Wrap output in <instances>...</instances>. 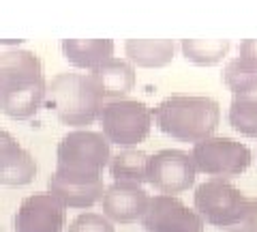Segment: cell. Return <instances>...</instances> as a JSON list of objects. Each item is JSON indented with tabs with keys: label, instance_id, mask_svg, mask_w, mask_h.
I'll use <instances>...</instances> for the list:
<instances>
[{
	"label": "cell",
	"instance_id": "6da1fadb",
	"mask_svg": "<svg viewBox=\"0 0 257 232\" xmlns=\"http://www.w3.org/2000/svg\"><path fill=\"white\" fill-rule=\"evenodd\" d=\"M152 121L170 138L195 144L214 135L221 123V106L204 95H172L152 110Z\"/></svg>",
	"mask_w": 257,
	"mask_h": 232
},
{
	"label": "cell",
	"instance_id": "7a4b0ae2",
	"mask_svg": "<svg viewBox=\"0 0 257 232\" xmlns=\"http://www.w3.org/2000/svg\"><path fill=\"white\" fill-rule=\"evenodd\" d=\"M45 103L56 112L62 125L73 129H88V125L99 121L105 101L90 73L62 71L47 82Z\"/></svg>",
	"mask_w": 257,
	"mask_h": 232
},
{
	"label": "cell",
	"instance_id": "3957f363",
	"mask_svg": "<svg viewBox=\"0 0 257 232\" xmlns=\"http://www.w3.org/2000/svg\"><path fill=\"white\" fill-rule=\"evenodd\" d=\"M111 159V144L101 131L73 129L56 148V177L67 181H101L103 168Z\"/></svg>",
	"mask_w": 257,
	"mask_h": 232
},
{
	"label": "cell",
	"instance_id": "277c9868",
	"mask_svg": "<svg viewBox=\"0 0 257 232\" xmlns=\"http://www.w3.org/2000/svg\"><path fill=\"white\" fill-rule=\"evenodd\" d=\"M152 110L138 99L105 101L99 114L101 133L109 144L120 148H133L148 138L152 129Z\"/></svg>",
	"mask_w": 257,
	"mask_h": 232
},
{
	"label": "cell",
	"instance_id": "5b68a950",
	"mask_svg": "<svg viewBox=\"0 0 257 232\" xmlns=\"http://www.w3.org/2000/svg\"><path fill=\"white\" fill-rule=\"evenodd\" d=\"M193 204L206 223L216 228H234L244 221L248 198L229 181L208 179L195 187Z\"/></svg>",
	"mask_w": 257,
	"mask_h": 232
},
{
	"label": "cell",
	"instance_id": "8992f818",
	"mask_svg": "<svg viewBox=\"0 0 257 232\" xmlns=\"http://www.w3.org/2000/svg\"><path fill=\"white\" fill-rule=\"evenodd\" d=\"M191 157L197 172L223 181L240 177L253 162L251 148L234 138H227V135H210L202 142H195Z\"/></svg>",
	"mask_w": 257,
	"mask_h": 232
},
{
	"label": "cell",
	"instance_id": "52a82bcc",
	"mask_svg": "<svg viewBox=\"0 0 257 232\" xmlns=\"http://www.w3.org/2000/svg\"><path fill=\"white\" fill-rule=\"evenodd\" d=\"M197 179V168L193 157L180 148L157 150L148 159V183L159 194L176 196L191 189Z\"/></svg>",
	"mask_w": 257,
	"mask_h": 232
},
{
	"label": "cell",
	"instance_id": "ba28073f",
	"mask_svg": "<svg viewBox=\"0 0 257 232\" xmlns=\"http://www.w3.org/2000/svg\"><path fill=\"white\" fill-rule=\"evenodd\" d=\"M146 232H204L206 221L195 209H189L180 198L157 194L150 196L148 209L142 215Z\"/></svg>",
	"mask_w": 257,
	"mask_h": 232
},
{
	"label": "cell",
	"instance_id": "9c48e42d",
	"mask_svg": "<svg viewBox=\"0 0 257 232\" xmlns=\"http://www.w3.org/2000/svg\"><path fill=\"white\" fill-rule=\"evenodd\" d=\"M13 226L15 232H62L67 226V209L50 191L32 194L22 200Z\"/></svg>",
	"mask_w": 257,
	"mask_h": 232
},
{
	"label": "cell",
	"instance_id": "30bf717a",
	"mask_svg": "<svg viewBox=\"0 0 257 232\" xmlns=\"http://www.w3.org/2000/svg\"><path fill=\"white\" fill-rule=\"evenodd\" d=\"M150 202L148 191L138 183L114 181L105 187L101 198L103 215L111 223H133L142 219Z\"/></svg>",
	"mask_w": 257,
	"mask_h": 232
},
{
	"label": "cell",
	"instance_id": "8fae6325",
	"mask_svg": "<svg viewBox=\"0 0 257 232\" xmlns=\"http://www.w3.org/2000/svg\"><path fill=\"white\" fill-rule=\"evenodd\" d=\"M47 80L5 86L0 93V112L13 121H28L45 103Z\"/></svg>",
	"mask_w": 257,
	"mask_h": 232
},
{
	"label": "cell",
	"instance_id": "7c38bea8",
	"mask_svg": "<svg viewBox=\"0 0 257 232\" xmlns=\"http://www.w3.org/2000/svg\"><path fill=\"white\" fill-rule=\"evenodd\" d=\"M88 73L94 80L103 101L126 99V95L135 89V82H138L135 67L126 58H118V56L105 60L101 67L88 71Z\"/></svg>",
	"mask_w": 257,
	"mask_h": 232
},
{
	"label": "cell",
	"instance_id": "4fadbf2b",
	"mask_svg": "<svg viewBox=\"0 0 257 232\" xmlns=\"http://www.w3.org/2000/svg\"><path fill=\"white\" fill-rule=\"evenodd\" d=\"M47 191L58 200L64 209H92L96 202H101L105 185L101 181L92 183H82V181H67L52 174L47 179Z\"/></svg>",
	"mask_w": 257,
	"mask_h": 232
},
{
	"label": "cell",
	"instance_id": "5bb4252c",
	"mask_svg": "<svg viewBox=\"0 0 257 232\" xmlns=\"http://www.w3.org/2000/svg\"><path fill=\"white\" fill-rule=\"evenodd\" d=\"M60 50L73 67L92 71L114 58L116 43L111 39H62Z\"/></svg>",
	"mask_w": 257,
	"mask_h": 232
},
{
	"label": "cell",
	"instance_id": "9a60e30c",
	"mask_svg": "<svg viewBox=\"0 0 257 232\" xmlns=\"http://www.w3.org/2000/svg\"><path fill=\"white\" fill-rule=\"evenodd\" d=\"M176 56L174 39H126L124 58L140 69L167 67Z\"/></svg>",
	"mask_w": 257,
	"mask_h": 232
},
{
	"label": "cell",
	"instance_id": "2e32d148",
	"mask_svg": "<svg viewBox=\"0 0 257 232\" xmlns=\"http://www.w3.org/2000/svg\"><path fill=\"white\" fill-rule=\"evenodd\" d=\"M0 71H3V89L45 80L41 58L37 56V52L26 50V47H13L0 54Z\"/></svg>",
	"mask_w": 257,
	"mask_h": 232
},
{
	"label": "cell",
	"instance_id": "e0dca14e",
	"mask_svg": "<svg viewBox=\"0 0 257 232\" xmlns=\"http://www.w3.org/2000/svg\"><path fill=\"white\" fill-rule=\"evenodd\" d=\"M37 177V162L26 148L15 144L0 155V185L24 187Z\"/></svg>",
	"mask_w": 257,
	"mask_h": 232
},
{
	"label": "cell",
	"instance_id": "ac0fdd59",
	"mask_svg": "<svg viewBox=\"0 0 257 232\" xmlns=\"http://www.w3.org/2000/svg\"><path fill=\"white\" fill-rule=\"evenodd\" d=\"M148 159H150L148 153H144V150L135 146L120 148L116 155H111L107 168L114 181L144 185V183H148Z\"/></svg>",
	"mask_w": 257,
	"mask_h": 232
},
{
	"label": "cell",
	"instance_id": "d6986e66",
	"mask_svg": "<svg viewBox=\"0 0 257 232\" xmlns=\"http://www.w3.org/2000/svg\"><path fill=\"white\" fill-rule=\"evenodd\" d=\"M229 39H182L180 52L189 62L197 67H212L223 62L229 54Z\"/></svg>",
	"mask_w": 257,
	"mask_h": 232
},
{
	"label": "cell",
	"instance_id": "ffe728a7",
	"mask_svg": "<svg viewBox=\"0 0 257 232\" xmlns=\"http://www.w3.org/2000/svg\"><path fill=\"white\" fill-rule=\"evenodd\" d=\"M223 84L231 91L234 97H242V95H255L257 93V69L248 60L236 58L227 60L223 67Z\"/></svg>",
	"mask_w": 257,
	"mask_h": 232
},
{
	"label": "cell",
	"instance_id": "44dd1931",
	"mask_svg": "<svg viewBox=\"0 0 257 232\" xmlns=\"http://www.w3.org/2000/svg\"><path fill=\"white\" fill-rule=\"evenodd\" d=\"M227 121L231 129L244 138H257V93L231 97Z\"/></svg>",
	"mask_w": 257,
	"mask_h": 232
},
{
	"label": "cell",
	"instance_id": "7402d4cb",
	"mask_svg": "<svg viewBox=\"0 0 257 232\" xmlns=\"http://www.w3.org/2000/svg\"><path fill=\"white\" fill-rule=\"evenodd\" d=\"M67 232H116V228L103 213L86 211V213H79L77 217L69 223Z\"/></svg>",
	"mask_w": 257,
	"mask_h": 232
},
{
	"label": "cell",
	"instance_id": "603a6c76",
	"mask_svg": "<svg viewBox=\"0 0 257 232\" xmlns=\"http://www.w3.org/2000/svg\"><path fill=\"white\" fill-rule=\"evenodd\" d=\"M238 56L240 58L248 60L251 65L257 69V39H244L238 47Z\"/></svg>",
	"mask_w": 257,
	"mask_h": 232
},
{
	"label": "cell",
	"instance_id": "cb8c5ba5",
	"mask_svg": "<svg viewBox=\"0 0 257 232\" xmlns=\"http://www.w3.org/2000/svg\"><path fill=\"white\" fill-rule=\"evenodd\" d=\"M244 226L253 228L257 232V198H251L246 204V215H244Z\"/></svg>",
	"mask_w": 257,
	"mask_h": 232
},
{
	"label": "cell",
	"instance_id": "d4e9b609",
	"mask_svg": "<svg viewBox=\"0 0 257 232\" xmlns=\"http://www.w3.org/2000/svg\"><path fill=\"white\" fill-rule=\"evenodd\" d=\"M15 144H20V142L15 140L7 129H0V155H3L5 150H9L11 146H15Z\"/></svg>",
	"mask_w": 257,
	"mask_h": 232
},
{
	"label": "cell",
	"instance_id": "484cf974",
	"mask_svg": "<svg viewBox=\"0 0 257 232\" xmlns=\"http://www.w3.org/2000/svg\"><path fill=\"white\" fill-rule=\"evenodd\" d=\"M225 232H255V230H253V228H248V226H244V223H242V226H234V228H227Z\"/></svg>",
	"mask_w": 257,
	"mask_h": 232
},
{
	"label": "cell",
	"instance_id": "4316f807",
	"mask_svg": "<svg viewBox=\"0 0 257 232\" xmlns=\"http://www.w3.org/2000/svg\"><path fill=\"white\" fill-rule=\"evenodd\" d=\"M0 93H3V71H0Z\"/></svg>",
	"mask_w": 257,
	"mask_h": 232
}]
</instances>
